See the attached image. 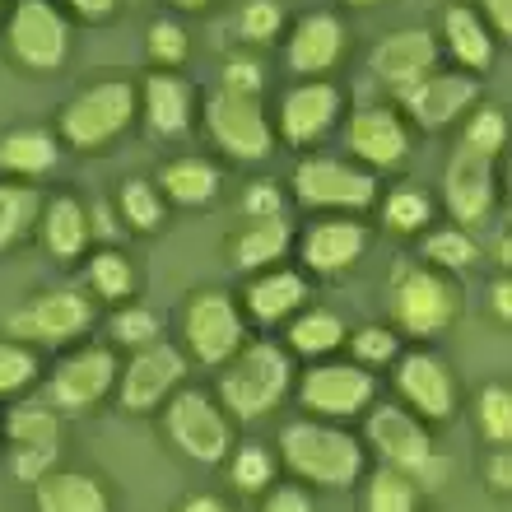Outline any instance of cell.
I'll return each instance as SVG.
<instances>
[{"instance_id": "cell-1", "label": "cell", "mask_w": 512, "mask_h": 512, "mask_svg": "<svg viewBox=\"0 0 512 512\" xmlns=\"http://www.w3.org/2000/svg\"><path fill=\"white\" fill-rule=\"evenodd\" d=\"M275 457L298 485L308 489H354L368 475V447L359 433L331 419H289L275 433Z\"/></svg>"}, {"instance_id": "cell-2", "label": "cell", "mask_w": 512, "mask_h": 512, "mask_svg": "<svg viewBox=\"0 0 512 512\" xmlns=\"http://www.w3.org/2000/svg\"><path fill=\"white\" fill-rule=\"evenodd\" d=\"M294 391V354L275 340H243L215 382V401L229 410L233 424H256L275 415Z\"/></svg>"}, {"instance_id": "cell-3", "label": "cell", "mask_w": 512, "mask_h": 512, "mask_svg": "<svg viewBox=\"0 0 512 512\" xmlns=\"http://www.w3.org/2000/svg\"><path fill=\"white\" fill-rule=\"evenodd\" d=\"M391 331L410 340H438L443 331H452L461 317V289L452 275L424 266V261H405L391 275Z\"/></svg>"}, {"instance_id": "cell-4", "label": "cell", "mask_w": 512, "mask_h": 512, "mask_svg": "<svg viewBox=\"0 0 512 512\" xmlns=\"http://www.w3.org/2000/svg\"><path fill=\"white\" fill-rule=\"evenodd\" d=\"M135 117H140V89H135L131 80H122V75L94 80L61 108V117H56V140L70 149H80V154H98V149H108L117 135L131 131Z\"/></svg>"}, {"instance_id": "cell-5", "label": "cell", "mask_w": 512, "mask_h": 512, "mask_svg": "<svg viewBox=\"0 0 512 512\" xmlns=\"http://www.w3.org/2000/svg\"><path fill=\"white\" fill-rule=\"evenodd\" d=\"M378 196V173H368L350 154H303L294 168V201L312 215H368Z\"/></svg>"}, {"instance_id": "cell-6", "label": "cell", "mask_w": 512, "mask_h": 512, "mask_svg": "<svg viewBox=\"0 0 512 512\" xmlns=\"http://www.w3.org/2000/svg\"><path fill=\"white\" fill-rule=\"evenodd\" d=\"M163 433L196 466H224V457L238 443L229 410L201 387H177L163 401Z\"/></svg>"}, {"instance_id": "cell-7", "label": "cell", "mask_w": 512, "mask_h": 512, "mask_svg": "<svg viewBox=\"0 0 512 512\" xmlns=\"http://www.w3.org/2000/svg\"><path fill=\"white\" fill-rule=\"evenodd\" d=\"M210 145L219 154H229L233 163H266L275 154V126L261 98H243V94H224L215 89L210 98H201V117Z\"/></svg>"}, {"instance_id": "cell-8", "label": "cell", "mask_w": 512, "mask_h": 512, "mask_svg": "<svg viewBox=\"0 0 512 512\" xmlns=\"http://www.w3.org/2000/svg\"><path fill=\"white\" fill-rule=\"evenodd\" d=\"M294 391L303 415L350 424V419H364V410L378 401V373L359 368L354 359H317L312 368H303Z\"/></svg>"}, {"instance_id": "cell-9", "label": "cell", "mask_w": 512, "mask_h": 512, "mask_svg": "<svg viewBox=\"0 0 512 512\" xmlns=\"http://www.w3.org/2000/svg\"><path fill=\"white\" fill-rule=\"evenodd\" d=\"M5 47L14 66L56 75L70 61V19L56 0H14L5 14Z\"/></svg>"}, {"instance_id": "cell-10", "label": "cell", "mask_w": 512, "mask_h": 512, "mask_svg": "<svg viewBox=\"0 0 512 512\" xmlns=\"http://www.w3.org/2000/svg\"><path fill=\"white\" fill-rule=\"evenodd\" d=\"M98 308L94 298L80 294V289H47V294H33L24 308H14L5 317V336L24 340L33 350H61L70 340H84L89 326H94Z\"/></svg>"}, {"instance_id": "cell-11", "label": "cell", "mask_w": 512, "mask_h": 512, "mask_svg": "<svg viewBox=\"0 0 512 512\" xmlns=\"http://www.w3.org/2000/svg\"><path fill=\"white\" fill-rule=\"evenodd\" d=\"M182 340L196 364L224 368L247 340V317L229 289H196L182 308Z\"/></svg>"}, {"instance_id": "cell-12", "label": "cell", "mask_w": 512, "mask_h": 512, "mask_svg": "<svg viewBox=\"0 0 512 512\" xmlns=\"http://www.w3.org/2000/svg\"><path fill=\"white\" fill-rule=\"evenodd\" d=\"M345 117V89L331 75L322 80H294L275 103V145L289 149H312L322 145L326 135L336 131V122Z\"/></svg>"}, {"instance_id": "cell-13", "label": "cell", "mask_w": 512, "mask_h": 512, "mask_svg": "<svg viewBox=\"0 0 512 512\" xmlns=\"http://www.w3.org/2000/svg\"><path fill=\"white\" fill-rule=\"evenodd\" d=\"M117 350L112 345H80L56 359V368L47 373V405L61 415H89L112 396L117 387Z\"/></svg>"}, {"instance_id": "cell-14", "label": "cell", "mask_w": 512, "mask_h": 512, "mask_svg": "<svg viewBox=\"0 0 512 512\" xmlns=\"http://www.w3.org/2000/svg\"><path fill=\"white\" fill-rule=\"evenodd\" d=\"M396 401L419 415L424 424H447L461 410V382L447 368L443 354L433 350H401L396 354V373H391Z\"/></svg>"}, {"instance_id": "cell-15", "label": "cell", "mask_w": 512, "mask_h": 512, "mask_svg": "<svg viewBox=\"0 0 512 512\" xmlns=\"http://www.w3.org/2000/svg\"><path fill=\"white\" fill-rule=\"evenodd\" d=\"M480 75H466V70H429L424 80H415L410 89L401 94H391L387 103L401 108V117L419 131H447V126H457L466 112L480 103Z\"/></svg>"}, {"instance_id": "cell-16", "label": "cell", "mask_w": 512, "mask_h": 512, "mask_svg": "<svg viewBox=\"0 0 512 512\" xmlns=\"http://www.w3.org/2000/svg\"><path fill=\"white\" fill-rule=\"evenodd\" d=\"M345 149L368 173H391L415 154V126L405 122L396 103H364L345 117Z\"/></svg>"}, {"instance_id": "cell-17", "label": "cell", "mask_w": 512, "mask_h": 512, "mask_svg": "<svg viewBox=\"0 0 512 512\" xmlns=\"http://www.w3.org/2000/svg\"><path fill=\"white\" fill-rule=\"evenodd\" d=\"M364 447L391 471L415 475L424 461L438 452L433 443V424L410 415L401 401H373L364 410Z\"/></svg>"}, {"instance_id": "cell-18", "label": "cell", "mask_w": 512, "mask_h": 512, "mask_svg": "<svg viewBox=\"0 0 512 512\" xmlns=\"http://www.w3.org/2000/svg\"><path fill=\"white\" fill-rule=\"evenodd\" d=\"M187 350L182 345H168V340H154L145 350H131V359L117 373V396H122L126 415H154L163 410V401L173 396L182 382H187Z\"/></svg>"}, {"instance_id": "cell-19", "label": "cell", "mask_w": 512, "mask_h": 512, "mask_svg": "<svg viewBox=\"0 0 512 512\" xmlns=\"http://www.w3.org/2000/svg\"><path fill=\"white\" fill-rule=\"evenodd\" d=\"M284 70L294 80H322L350 52V28L336 10H308L294 28H284Z\"/></svg>"}, {"instance_id": "cell-20", "label": "cell", "mask_w": 512, "mask_h": 512, "mask_svg": "<svg viewBox=\"0 0 512 512\" xmlns=\"http://www.w3.org/2000/svg\"><path fill=\"white\" fill-rule=\"evenodd\" d=\"M438 66H443V47H438V33L429 24L391 28L387 38H378V47L368 52V75L387 89V98L410 89Z\"/></svg>"}, {"instance_id": "cell-21", "label": "cell", "mask_w": 512, "mask_h": 512, "mask_svg": "<svg viewBox=\"0 0 512 512\" xmlns=\"http://www.w3.org/2000/svg\"><path fill=\"white\" fill-rule=\"evenodd\" d=\"M443 205L452 224L461 229H475L494 215L499 205V159H480L471 149H452L443 173Z\"/></svg>"}, {"instance_id": "cell-22", "label": "cell", "mask_w": 512, "mask_h": 512, "mask_svg": "<svg viewBox=\"0 0 512 512\" xmlns=\"http://www.w3.org/2000/svg\"><path fill=\"white\" fill-rule=\"evenodd\" d=\"M308 303H312V280L294 266H270V270H261V275H247L243 298H238V308H243L247 322L266 326V331L289 326Z\"/></svg>"}, {"instance_id": "cell-23", "label": "cell", "mask_w": 512, "mask_h": 512, "mask_svg": "<svg viewBox=\"0 0 512 512\" xmlns=\"http://www.w3.org/2000/svg\"><path fill=\"white\" fill-rule=\"evenodd\" d=\"M368 224H359L354 215H326L312 219L303 238H298V256H303V270L308 275H345L364 261L368 252Z\"/></svg>"}, {"instance_id": "cell-24", "label": "cell", "mask_w": 512, "mask_h": 512, "mask_svg": "<svg viewBox=\"0 0 512 512\" xmlns=\"http://www.w3.org/2000/svg\"><path fill=\"white\" fill-rule=\"evenodd\" d=\"M433 33H438L443 56L457 70H466V75H485V70L499 61V38L489 33V24L475 14L471 0H452V5H443Z\"/></svg>"}, {"instance_id": "cell-25", "label": "cell", "mask_w": 512, "mask_h": 512, "mask_svg": "<svg viewBox=\"0 0 512 512\" xmlns=\"http://www.w3.org/2000/svg\"><path fill=\"white\" fill-rule=\"evenodd\" d=\"M140 89V117L154 135L163 140H177V135H187L191 122L201 117V98H196V84L187 75H177V70H154L145 75V84H135Z\"/></svg>"}, {"instance_id": "cell-26", "label": "cell", "mask_w": 512, "mask_h": 512, "mask_svg": "<svg viewBox=\"0 0 512 512\" xmlns=\"http://www.w3.org/2000/svg\"><path fill=\"white\" fill-rule=\"evenodd\" d=\"M294 247V224L289 215L280 219H243L229 238V261L243 275H261L270 266H284V256Z\"/></svg>"}, {"instance_id": "cell-27", "label": "cell", "mask_w": 512, "mask_h": 512, "mask_svg": "<svg viewBox=\"0 0 512 512\" xmlns=\"http://www.w3.org/2000/svg\"><path fill=\"white\" fill-rule=\"evenodd\" d=\"M33 512H112V489L94 471H61L42 475L33 485Z\"/></svg>"}, {"instance_id": "cell-28", "label": "cell", "mask_w": 512, "mask_h": 512, "mask_svg": "<svg viewBox=\"0 0 512 512\" xmlns=\"http://www.w3.org/2000/svg\"><path fill=\"white\" fill-rule=\"evenodd\" d=\"M154 187H159V196L168 205L201 210V205H210L224 191V173L210 159H201V154H177V159H168L159 168Z\"/></svg>"}, {"instance_id": "cell-29", "label": "cell", "mask_w": 512, "mask_h": 512, "mask_svg": "<svg viewBox=\"0 0 512 512\" xmlns=\"http://www.w3.org/2000/svg\"><path fill=\"white\" fill-rule=\"evenodd\" d=\"M61 163V140L47 126H14L0 135V173L19 177V182H38V177L56 173Z\"/></svg>"}, {"instance_id": "cell-30", "label": "cell", "mask_w": 512, "mask_h": 512, "mask_svg": "<svg viewBox=\"0 0 512 512\" xmlns=\"http://www.w3.org/2000/svg\"><path fill=\"white\" fill-rule=\"evenodd\" d=\"M38 238L47 247V256H56V261H80L89 252V243H94V233H89V205H80L75 196L42 201Z\"/></svg>"}, {"instance_id": "cell-31", "label": "cell", "mask_w": 512, "mask_h": 512, "mask_svg": "<svg viewBox=\"0 0 512 512\" xmlns=\"http://www.w3.org/2000/svg\"><path fill=\"white\" fill-rule=\"evenodd\" d=\"M345 336H350V326H345V317L331 308H303L294 317V322L284 326V350L294 354V359H331V354L345 345Z\"/></svg>"}, {"instance_id": "cell-32", "label": "cell", "mask_w": 512, "mask_h": 512, "mask_svg": "<svg viewBox=\"0 0 512 512\" xmlns=\"http://www.w3.org/2000/svg\"><path fill=\"white\" fill-rule=\"evenodd\" d=\"M419 261L457 280V275H466V270L480 266V243H475L471 229H461V224L424 229V243H419Z\"/></svg>"}, {"instance_id": "cell-33", "label": "cell", "mask_w": 512, "mask_h": 512, "mask_svg": "<svg viewBox=\"0 0 512 512\" xmlns=\"http://www.w3.org/2000/svg\"><path fill=\"white\" fill-rule=\"evenodd\" d=\"M42 219V191L28 182H0V256L14 252Z\"/></svg>"}, {"instance_id": "cell-34", "label": "cell", "mask_w": 512, "mask_h": 512, "mask_svg": "<svg viewBox=\"0 0 512 512\" xmlns=\"http://www.w3.org/2000/svg\"><path fill=\"white\" fill-rule=\"evenodd\" d=\"M224 461H229V485L247 499H261L280 480V457L266 443H233V452Z\"/></svg>"}, {"instance_id": "cell-35", "label": "cell", "mask_w": 512, "mask_h": 512, "mask_svg": "<svg viewBox=\"0 0 512 512\" xmlns=\"http://www.w3.org/2000/svg\"><path fill=\"white\" fill-rule=\"evenodd\" d=\"M89 298H103V303H131L135 298V266L131 256L117 252V247H98L94 256H89Z\"/></svg>"}, {"instance_id": "cell-36", "label": "cell", "mask_w": 512, "mask_h": 512, "mask_svg": "<svg viewBox=\"0 0 512 512\" xmlns=\"http://www.w3.org/2000/svg\"><path fill=\"white\" fill-rule=\"evenodd\" d=\"M382 201V229L396 238H415V233L433 229V196L424 187H391Z\"/></svg>"}, {"instance_id": "cell-37", "label": "cell", "mask_w": 512, "mask_h": 512, "mask_svg": "<svg viewBox=\"0 0 512 512\" xmlns=\"http://www.w3.org/2000/svg\"><path fill=\"white\" fill-rule=\"evenodd\" d=\"M5 433L14 447H61V410L47 401H19L5 415Z\"/></svg>"}, {"instance_id": "cell-38", "label": "cell", "mask_w": 512, "mask_h": 512, "mask_svg": "<svg viewBox=\"0 0 512 512\" xmlns=\"http://www.w3.org/2000/svg\"><path fill=\"white\" fill-rule=\"evenodd\" d=\"M117 215L126 219V229L135 233H159L168 219V201L159 196L154 177H126L117 187Z\"/></svg>"}, {"instance_id": "cell-39", "label": "cell", "mask_w": 512, "mask_h": 512, "mask_svg": "<svg viewBox=\"0 0 512 512\" xmlns=\"http://www.w3.org/2000/svg\"><path fill=\"white\" fill-rule=\"evenodd\" d=\"M457 149H471L480 159H499L508 149V112L499 103H475L466 117H461V145Z\"/></svg>"}, {"instance_id": "cell-40", "label": "cell", "mask_w": 512, "mask_h": 512, "mask_svg": "<svg viewBox=\"0 0 512 512\" xmlns=\"http://www.w3.org/2000/svg\"><path fill=\"white\" fill-rule=\"evenodd\" d=\"M364 512H424V494L405 471L378 466L364 475Z\"/></svg>"}, {"instance_id": "cell-41", "label": "cell", "mask_w": 512, "mask_h": 512, "mask_svg": "<svg viewBox=\"0 0 512 512\" xmlns=\"http://www.w3.org/2000/svg\"><path fill=\"white\" fill-rule=\"evenodd\" d=\"M475 429L489 447H508L512 443V387L508 382H485L475 391Z\"/></svg>"}, {"instance_id": "cell-42", "label": "cell", "mask_w": 512, "mask_h": 512, "mask_svg": "<svg viewBox=\"0 0 512 512\" xmlns=\"http://www.w3.org/2000/svg\"><path fill=\"white\" fill-rule=\"evenodd\" d=\"M42 378V359L33 345L14 336H0V401H14V396H24L33 382Z\"/></svg>"}, {"instance_id": "cell-43", "label": "cell", "mask_w": 512, "mask_h": 512, "mask_svg": "<svg viewBox=\"0 0 512 512\" xmlns=\"http://www.w3.org/2000/svg\"><path fill=\"white\" fill-rule=\"evenodd\" d=\"M345 350H350V359L359 368H368V373H378V368H391L396 364V354H401V336L391 331V326H354L350 336H345Z\"/></svg>"}, {"instance_id": "cell-44", "label": "cell", "mask_w": 512, "mask_h": 512, "mask_svg": "<svg viewBox=\"0 0 512 512\" xmlns=\"http://www.w3.org/2000/svg\"><path fill=\"white\" fill-rule=\"evenodd\" d=\"M108 336L117 350H145V345L163 340V317L140 308V303H117V312H112V322H108Z\"/></svg>"}, {"instance_id": "cell-45", "label": "cell", "mask_w": 512, "mask_h": 512, "mask_svg": "<svg viewBox=\"0 0 512 512\" xmlns=\"http://www.w3.org/2000/svg\"><path fill=\"white\" fill-rule=\"evenodd\" d=\"M289 28V14H284L280 0H243L238 10V33H243L247 47H275Z\"/></svg>"}, {"instance_id": "cell-46", "label": "cell", "mask_w": 512, "mask_h": 512, "mask_svg": "<svg viewBox=\"0 0 512 512\" xmlns=\"http://www.w3.org/2000/svg\"><path fill=\"white\" fill-rule=\"evenodd\" d=\"M145 52L159 70H177L191 56V33L177 19H154L145 28Z\"/></svg>"}, {"instance_id": "cell-47", "label": "cell", "mask_w": 512, "mask_h": 512, "mask_svg": "<svg viewBox=\"0 0 512 512\" xmlns=\"http://www.w3.org/2000/svg\"><path fill=\"white\" fill-rule=\"evenodd\" d=\"M219 89L224 94H243V98H261L266 94V61L252 52H238L224 61V75H219Z\"/></svg>"}, {"instance_id": "cell-48", "label": "cell", "mask_w": 512, "mask_h": 512, "mask_svg": "<svg viewBox=\"0 0 512 512\" xmlns=\"http://www.w3.org/2000/svg\"><path fill=\"white\" fill-rule=\"evenodd\" d=\"M243 219H280L289 210V196L280 191V182H270V177H256L243 187V201H238Z\"/></svg>"}, {"instance_id": "cell-49", "label": "cell", "mask_w": 512, "mask_h": 512, "mask_svg": "<svg viewBox=\"0 0 512 512\" xmlns=\"http://www.w3.org/2000/svg\"><path fill=\"white\" fill-rule=\"evenodd\" d=\"M56 457H61V447H10V475L33 489L42 475L56 471Z\"/></svg>"}, {"instance_id": "cell-50", "label": "cell", "mask_w": 512, "mask_h": 512, "mask_svg": "<svg viewBox=\"0 0 512 512\" xmlns=\"http://www.w3.org/2000/svg\"><path fill=\"white\" fill-rule=\"evenodd\" d=\"M261 512H317V499H312V489L298 485V480H275V485L261 494Z\"/></svg>"}, {"instance_id": "cell-51", "label": "cell", "mask_w": 512, "mask_h": 512, "mask_svg": "<svg viewBox=\"0 0 512 512\" xmlns=\"http://www.w3.org/2000/svg\"><path fill=\"white\" fill-rule=\"evenodd\" d=\"M480 475H485V489H494L499 499H508L512 494V452L508 447H489L485 466H480Z\"/></svg>"}, {"instance_id": "cell-52", "label": "cell", "mask_w": 512, "mask_h": 512, "mask_svg": "<svg viewBox=\"0 0 512 512\" xmlns=\"http://www.w3.org/2000/svg\"><path fill=\"white\" fill-rule=\"evenodd\" d=\"M89 233H94L98 243H122V233H126V224L117 219V210H112L108 201H98V205H89Z\"/></svg>"}, {"instance_id": "cell-53", "label": "cell", "mask_w": 512, "mask_h": 512, "mask_svg": "<svg viewBox=\"0 0 512 512\" xmlns=\"http://www.w3.org/2000/svg\"><path fill=\"white\" fill-rule=\"evenodd\" d=\"M475 14L489 24V33L494 38H508L512 33V0H471Z\"/></svg>"}, {"instance_id": "cell-54", "label": "cell", "mask_w": 512, "mask_h": 512, "mask_svg": "<svg viewBox=\"0 0 512 512\" xmlns=\"http://www.w3.org/2000/svg\"><path fill=\"white\" fill-rule=\"evenodd\" d=\"M489 308H494V322L499 326H512V280H508V270H499L494 284H489Z\"/></svg>"}, {"instance_id": "cell-55", "label": "cell", "mask_w": 512, "mask_h": 512, "mask_svg": "<svg viewBox=\"0 0 512 512\" xmlns=\"http://www.w3.org/2000/svg\"><path fill=\"white\" fill-rule=\"evenodd\" d=\"M173 512H233V508L219 499L215 489H191V494H182V499H177Z\"/></svg>"}, {"instance_id": "cell-56", "label": "cell", "mask_w": 512, "mask_h": 512, "mask_svg": "<svg viewBox=\"0 0 512 512\" xmlns=\"http://www.w3.org/2000/svg\"><path fill=\"white\" fill-rule=\"evenodd\" d=\"M56 5L80 14V19H112V14L122 10V0H56Z\"/></svg>"}, {"instance_id": "cell-57", "label": "cell", "mask_w": 512, "mask_h": 512, "mask_svg": "<svg viewBox=\"0 0 512 512\" xmlns=\"http://www.w3.org/2000/svg\"><path fill=\"white\" fill-rule=\"evenodd\" d=\"M494 266H499V270L512 266V238H508V233H499V238H494Z\"/></svg>"}, {"instance_id": "cell-58", "label": "cell", "mask_w": 512, "mask_h": 512, "mask_svg": "<svg viewBox=\"0 0 512 512\" xmlns=\"http://www.w3.org/2000/svg\"><path fill=\"white\" fill-rule=\"evenodd\" d=\"M168 5H173V10H191V14H201V10H210L215 0H168Z\"/></svg>"}, {"instance_id": "cell-59", "label": "cell", "mask_w": 512, "mask_h": 512, "mask_svg": "<svg viewBox=\"0 0 512 512\" xmlns=\"http://www.w3.org/2000/svg\"><path fill=\"white\" fill-rule=\"evenodd\" d=\"M340 5H354V10H368V5H382V0H340Z\"/></svg>"}, {"instance_id": "cell-60", "label": "cell", "mask_w": 512, "mask_h": 512, "mask_svg": "<svg viewBox=\"0 0 512 512\" xmlns=\"http://www.w3.org/2000/svg\"><path fill=\"white\" fill-rule=\"evenodd\" d=\"M0 14H5V0H0Z\"/></svg>"}]
</instances>
